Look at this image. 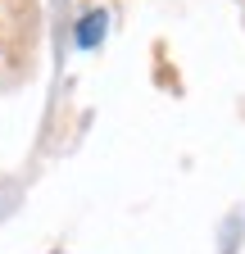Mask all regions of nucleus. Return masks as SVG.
Segmentation results:
<instances>
[{
	"mask_svg": "<svg viewBox=\"0 0 245 254\" xmlns=\"http://www.w3.org/2000/svg\"><path fill=\"white\" fill-rule=\"evenodd\" d=\"M105 23H109V18H105L100 9H91V14H86V18L77 23V46H82V50L100 46V37H105Z\"/></svg>",
	"mask_w": 245,
	"mask_h": 254,
	"instance_id": "1",
	"label": "nucleus"
}]
</instances>
